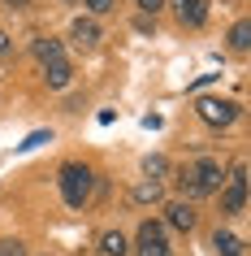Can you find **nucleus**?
I'll return each instance as SVG.
<instances>
[{"instance_id":"1","label":"nucleus","mask_w":251,"mask_h":256,"mask_svg":"<svg viewBox=\"0 0 251 256\" xmlns=\"http://www.w3.org/2000/svg\"><path fill=\"white\" fill-rule=\"evenodd\" d=\"M225 182V170L221 161H212V156H199L191 170H182V178H178V187L186 191V200H199V196H212V191Z\"/></svg>"},{"instance_id":"2","label":"nucleus","mask_w":251,"mask_h":256,"mask_svg":"<svg viewBox=\"0 0 251 256\" xmlns=\"http://www.w3.org/2000/svg\"><path fill=\"white\" fill-rule=\"evenodd\" d=\"M61 196H65V204L69 208H82V204L91 200V187H95V174L87 170V165H78V161H69V165H61Z\"/></svg>"},{"instance_id":"3","label":"nucleus","mask_w":251,"mask_h":256,"mask_svg":"<svg viewBox=\"0 0 251 256\" xmlns=\"http://www.w3.org/2000/svg\"><path fill=\"white\" fill-rule=\"evenodd\" d=\"M195 108H199V118L208 122V126H234L238 122V104L234 100H221V96H204Z\"/></svg>"},{"instance_id":"4","label":"nucleus","mask_w":251,"mask_h":256,"mask_svg":"<svg viewBox=\"0 0 251 256\" xmlns=\"http://www.w3.org/2000/svg\"><path fill=\"white\" fill-rule=\"evenodd\" d=\"M221 208L230 217H238L243 208H247V165H234V170H230V187H225Z\"/></svg>"},{"instance_id":"5","label":"nucleus","mask_w":251,"mask_h":256,"mask_svg":"<svg viewBox=\"0 0 251 256\" xmlns=\"http://www.w3.org/2000/svg\"><path fill=\"white\" fill-rule=\"evenodd\" d=\"M134 256H169L165 226H156V222H143V226H139V252H134Z\"/></svg>"},{"instance_id":"6","label":"nucleus","mask_w":251,"mask_h":256,"mask_svg":"<svg viewBox=\"0 0 251 256\" xmlns=\"http://www.w3.org/2000/svg\"><path fill=\"white\" fill-rule=\"evenodd\" d=\"M173 14H178V22L182 26H204V18H208V4L204 0H169Z\"/></svg>"},{"instance_id":"7","label":"nucleus","mask_w":251,"mask_h":256,"mask_svg":"<svg viewBox=\"0 0 251 256\" xmlns=\"http://www.w3.org/2000/svg\"><path fill=\"white\" fill-rule=\"evenodd\" d=\"M69 40L78 44L82 52H91L95 44H100V26H95L91 18H78V22H74V26H69Z\"/></svg>"},{"instance_id":"8","label":"nucleus","mask_w":251,"mask_h":256,"mask_svg":"<svg viewBox=\"0 0 251 256\" xmlns=\"http://www.w3.org/2000/svg\"><path fill=\"white\" fill-rule=\"evenodd\" d=\"M165 222H169L173 230L191 234V230H195V208H191L186 200H178V204H169V208H165Z\"/></svg>"},{"instance_id":"9","label":"nucleus","mask_w":251,"mask_h":256,"mask_svg":"<svg viewBox=\"0 0 251 256\" xmlns=\"http://www.w3.org/2000/svg\"><path fill=\"white\" fill-rule=\"evenodd\" d=\"M43 78H48V87H56V92H61V87H69L74 70H69V61L61 56V61H48V66H43Z\"/></svg>"},{"instance_id":"10","label":"nucleus","mask_w":251,"mask_h":256,"mask_svg":"<svg viewBox=\"0 0 251 256\" xmlns=\"http://www.w3.org/2000/svg\"><path fill=\"white\" fill-rule=\"evenodd\" d=\"M100 252L104 256H126L130 252V248H126V234H121V230H104V234H100Z\"/></svg>"},{"instance_id":"11","label":"nucleus","mask_w":251,"mask_h":256,"mask_svg":"<svg viewBox=\"0 0 251 256\" xmlns=\"http://www.w3.org/2000/svg\"><path fill=\"white\" fill-rule=\"evenodd\" d=\"M212 248H217L221 256H243V239L230 234V230H217V234H212Z\"/></svg>"},{"instance_id":"12","label":"nucleus","mask_w":251,"mask_h":256,"mask_svg":"<svg viewBox=\"0 0 251 256\" xmlns=\"http://www.w3.org/2000/svg\"><path fill=\"white\" fill-rule=\"evenodd\" d=\"M35 56H39L43 66H48V61H61V40H48V35H43V40H35Z\"/></svg>"},{"instance_id":"13","label":"nucleus","mask_w":251,"mask_h":256,"mask_svg":"<svg viewBox=\"0 0 251 256\" xmlns=\"http://www.w3.org/2000/svg\"><path fill=\"white\" fill-rule=\"evenodd\" d=\"M160 196H165V187H160L156 178H147V182H139V187H134V200H139V204H156Z\"/></svg>"},{"instance_id":"14","label":"nucleus","mask_w":251,"mask_h":256,"mask_svg":"<svg viewBox=\"0 0 251 256\" xmlns=\"http://www.w3.org/2000/svg\"><path fill=\"white\" fill-rule=\"evenodd\" d=\"M230 48H234V52H247V48H251V26H247V18H243V22H234V30H230Z\"/></svg>"},{"instance_id":"15","label":"nucleus","mask_w":251,"mask_h":256,"mask_svg":"<svg viewBox=\"0 0 251 256\" xmlns=\"http://www.w3.org/2000/svg\"><path fill=\"white\" fill-rule=\"evenodd\" d=\"M43 144H52V130H35V135H26L22 144H17V152H35V148H43Z\"/></svg>"},{"instance_id":"16","label":"nucleus","mask_w":251,"mask_h":256,"mask_svg":"<svg viewBox=\"0 0 251 256\" xmlns=\"http://www.w3.org/2000/svg\"><path fill=\"white\" fill-rule=\"evenodd\" d=\"M143 170H147V178H156V182H160V178L169 174V161H165V156H147Z\"/></svg>"},{"instance_id":"17","label":"nucleus","mask_w":251,"mask_h":256,"mask_svg":"<svg viewBox=\"0 0 251 256\" xmlns=\"http://www.w3.org/2000/svg\"><path fill=\"white\" fill-rule=\"evenodd\" d=\"M0 256H26V243H17V239H4V243H0Z\"/></svg>"},{"instance_id":"18","label":"nucleus","mask_w":251,"mask_h":256,"mask_svg":"<svg viewBox=\"0 0 251 256\" xmlns=\"http://www.w3.org/2000/svg\"><path fill=\"white\" fill-rule=\"evenodd\" d=\"M82 4H87L91 14H108V9H113V0H82Z\"/></svg>"},{"instance_id":"19","label":"nucleus","mask_w":251,"mask_h":256,"mask_svg":"<svg viewBox=\"0 0 251 256\" xmlns=\"http://www.w3.org/2000/svg\"><path fill=\"white\" fill-rule=\"evenodd\" d=\"M134 4H139L143 14H156V9H165V0H134Z\"/></svg>"},{"instance_id":"20","label":"nucleus","mask_w":251,"mask_h":256,"mask_svg":"<svg viewBox=\"0 0 251 256\" xmlns=\"http://www.w3.org/2000/svg\"><path fill=\"white\" fill-rule=\"evenodd\" d=\"M4 9H26V0H0Z\"/></svg>"},{"instance_id":"21","label":"nucleus","mask_w":251,"mask_h":256,"mask_svg":"<svg viewBox=\"0 0 251 256\" xmlns=\"http://www.w3.org/2000/svg\"><path fill=\"white\" fill-rule=\"evenodd\" d=\"M9 52V35H4V30H0V56Z\"/></svg>"}]
</instances>
